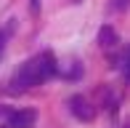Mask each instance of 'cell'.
<instances>
[{"label": "cell", "instance_id": "6da1fadb", "mask_svg": "<svg viewBox=\"0 0 130 128\" xmlns=\"http://www.w3.org/2000/svg\"><path fill=\"white\" fill-rule=\"evenodd\" d=\"M56 72H58L56 56H53L51 51H43V54L32 56V59H27L21 64L13 72V78H11L8 85H11V91H27V88H35V85L51 80Z\"/></svg>", "mask_w": 130, "mask_h": 128}, {"label": "cell", "instance_id": "7a4b0ae2", "mask_svg": "<svg viewBox=\"0 0 130 128\" xmlns=\"http://www.w3.org/2000/svg\"><path fill=\"white\" fill-rule=\"evenodd\" d=\"M69 109H72V115H74L77 120H85V123L96 118V109L90 107V101H88L82 94H74L72 99H69Z\"/></svg>", "mask_w": 130, "mask_h": 128}, {"label": "cell", "instance_id": "3957f363", "mask_svg": "<svg viewBox=\"0 0 130 128\" xmlns=\"http://www.w3.org/2000/svg\"><path fill=\"white\" fill-rule=\"evenodd\" d=\"M35 123H37L35 109H16L8 118V128H35Z\"/></svg>", "mask_w": 130, "mask_h": 128}, {"label": "cell", "instance_id": "277c9868", "mask_svg": "<svg viewBox=\"0 0 130 128\" xmlns=\"http://www.w3.org/2000/svg\"><path fill=\"white\" fill-rule=\"evenodd\" d=\"M98 43H101L104 48H111V45H117V43H120V37H117V32H114V27H109V24H104L101 30H98Z\"/></svg>", "mask_w": 130, "mask_h": 128}, {"label": "cell", "instance_id": "5b68a950", "mask_svg": "<svg viewBox=\"0 0 130 128\" xmlns=\"http://www.w3.org/2000/svg\"><path fill=\"white\" fill-rule=\"evenodd\" d=\"M122 72L130 78V45L125 48V54H122Z\"/></svg>", "mask_w": 130, "mask_h": 128}, {"label": "cell", "instance_id": "8992f818", "mask_svg": "<svg viewBox=\"0 0 130 128\" xmlns=\"http://www.w3.org/2000/svg\"><path fill=\"white\" fill-rule=\"evenodd\" d=\"M29 8H32V14H37L40 11V0H29Z\"/></svg>", "mask_w": 130, "mask_h": 128}, {"label": "cell", "instance_id": "52a82bcc", "mask_svg": "<svg viewBox=\"0 0 130 128\" xmlns=\"http://www.w3.org/2000/svg\"><path fill=\"white\" fill-rule=\"evenodd\" d=\"M0 43H3V32H0Z\"/></svg>", "mask_w": 130, "mask_h": 128}]
</instances>
